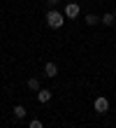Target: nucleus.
<instances>
[{
  "label": "nucleus",
  "mask_w": 116,
  "mask_h": 128,
  "mask_svg": "<svg viewBox=\"0 0 116 128\" xmlns=\"http://www.w3.org/2000/svg\"><path fill=\"white\" fill-rule=\"evenodd\" d=\"M63 24H65V14H60L58 10L46 12V26L49 28H63Z\"/></svg>",
  "instance_id": "nucleus-1"
},
{
  "label": "nucleus",
  "mask_w": 116,
  "mask_h": 128,
  "mask_svg": "<svg viewBox=\"0 0 116 128\" xmlns=\"http://www.w3.org/2000/svg\"><path fill=\"white\" fill-rule=\"evenodd\" d=\"M93 107H95V112H98V114H107V112H109V100L100 96V98H95Z\"/></svg>",
  "instance_id": "nucleus-2"
},
{
  "label": "nucleus",
  "mask_w": 116,
  "mask_h": 128,
  "mask_svg": "<svg viewBox=\"0 0 116 128\" xmlns=\"http://www.w3.org/2000/svg\"><path fill=\"white\" fill-rule=\"evenodd\" d=\"M63 14H65L67 19H77V16H79V5H77V2H67Z\"/></svg>",
  "instance_id": "nucleus-3"
},
{
  "label": "nucleus",
  "mask_w": 116,
  "mask_h": 128,
  "mask_svg": "<svg viewBox=\"0 0 116 128\" xmlns=\"http://www.w3.org/2000/svg\"><path fill=\"white\" fill-rule=\"evenodd\" d=\"M56 74H58V65H56V63H46V65H44V77L53 79Z\"/></svg>",
  "instance_id": "nucleus-4"
},
{
  "label": "nucleus",
  "mask_w": 116,
  "mask_h": 128,
  "mask_svg": "<svg viewBox=\"0 0 116 128\" xmlns=\"http://www.w3.org/2000/svg\"><path fill=\"white\" fill-rule=\"evenodd\" d=\"M51 91H49V88H40V91H37V102H49L51 100Z\"/></svg>",
  "instance_id": "nucleus-5"
},
{
  "label": "nucleus",
  "mask_w": 116,
  "mask_h": 128,
  "mask_svg": "<svg viewBox=\"0 0 116 128\" xmlns=\"http://www.w3.org/2000/svg\"><path fill=\"white\" fill-rule=\"evenodd\" d=\"M100 21H102L105 26H116V14L107 12V14H102V16H100Z\"/></svg>",
  "instance_id": "nucleus-6"
},
{
  "label": "nucleus",
  "mask_w": 116,
  "mask_h": 128,
  "mask_svg": "<svg viewBox=\"0 0 116 128\" xmlns=\"http://www.w3.org/2000/svg\"><path fill=\"white\" fill-rule=\"evenodd\" d=\"M28 88H30V91H35V93H37V91L42 88V86H40V79H37V77H30V79H28Z\"/></svg>",
  "instance_id": "nucleus-7"
},
{
  "label": "nucleus",
  "mask_w": 116,
  "mask_h": 128,
  "mask_svg": "<svg viewBox=\"0 0 116 128\" xmlns=\"http://www.w3.org/2000/svg\"><path fill=\"white\" fill-rule=\"evenodd\" d=\"M12 112H14V119H23V116L28 114V112H26V107H23V105H16V107H14Z\"/></svg>",
  "instance_id": "nucleus-8"
},
{
  "label": "nucleus",
  "mask_w": 116,
  "mask_h": 128,
  "mask_svg": "<svg viewBox=\"0 0 116 128\" xmlns=\"http://www.w3.org/2000/svg\"><path fill=\"white\" fill-rule=\"evenodd\" d=\"M98 21H100V19L95 16V14H88V16H86V24H88V26H95Z\"/></svg>",
  "instance_id": "nucleus-9"
},
{
  "label": "nucleus",
  "mask_w": 116,
  "mask_h": 128,
  "mask_svg": "<svg viewBox=\"0 0 116 128\" xmlns=\"http://www.w3.org/2000/svg\"><path fill=\"white\" fill-rule=\"evenodd\" d=\"M28 128H44V126H42V121H40V119H33V121L28 124Z\"/></svg>",
  "instance_id": "nucleus-10"
},
{
  "label": "nucleus",
  "mask_w": 116,
  "mask_h": 128,
  "mask_svg": "<svg viewBox=\"0 0 116 128\" xmlns=\"http://www.w3.org/2000/svg\"><path fill=\"white\" fill-rule=\"evenodd\" d=\"M58 2H60V0H46V5H49L51 10H56V5H58Z\"/></svg>",
  "instance_id": "nucleus-11"
}]
</instances>
